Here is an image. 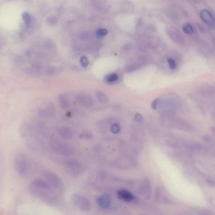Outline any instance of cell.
Wrapping results in <instances>:
<instances>
[{
  "instance_id": "1",
  "label": "cell",
  "mask_w": 215,
  "mask_h": 215,
  "mask_svg": "<svg viewBox=\"0 0 215 215\" xmlns=\"http://www.w3.org/2000/svg\"><path fill=\"white\" fill-rule=\"evenodd\" d=\"M28 191L31 195L42 201L48 203L54 202V194L50 186L46 181L33 180L29 186Z\"/></svg>"
},
{
  "instance_id": "2",
  "label": "cell",
  "mask_w": 215,
  "mask_h": 215,
  "mask_svg": "<svg viewBox=\"0 0 215 215\" xmlns=\"http://www.w3.org/2000/svg\"><path fill=\"white\" fill-rule=\"evenodd\" d=\"M15 169L18 175L27 177L30 174V164L28 158L25 154L18 153L16 156L14 162Z\"/></svg>"
},
{
  "instance_id": "3",
  "label": "cell",
  "mask_w": 215,
  "mask_h": 215,
  "mask_svg": "<svg viewBox=\"0 0 215 215\" xmlns=\"http://www.w3.org/2000/svg\"><path fill=\"white\" fill-rule=\"evenodd\" d=\"M51 146L56 153L61 155L70 156L72 155L73 150L72 148L67 144L59 141L52 140L51 143Z\"/></svg>"
},
{
  "instance_id": "4",
  "label": "cell",
  "mask_w": 215,
  "mask_h": 215,
  "mask_svg": "<svg viewBox=\"0 0 215 215\" xmlns=\"http://www.w3.org/2000/svg\"><path fill=\"white\" fill-rule=\"evenodd\" d=\"M73 203L79 210L83 212H89L91 206L90 201L84 196L76 195L73 198Z\"/></svg>"
},
{
  "instance_id": "5",
  "label": "cell",
  "mask_w": 215,
  "mask_h": 215,
  "mask_svg": "<svg viewBox=\"0 0 215 215\" xmlns=\"http://www.w3.org/2000/svg\"><path fill=\"white\" fill-rule=\"evenodd\" d=\"M45 178L50 184L55 189L63 191L64 186L59 178L55 174L50 172H47L45 174Z\"/></svg>"
},
{
  "instance_id": "6",
  "label": "cell",
  "mask_w": 215,
  "mask_h": 215,
  "mask_svg": "<svg viewBox=\"0 0 215 215\" xmlns=\"http://www.w3.org/2000/svg\"><path fill=\"white\" fill-rule=\"evenodd\" d=\"M66 166L68 172L71 175L77 176L81 173L82 166L78 162L75 160L69 161Z\"/></svg>"
},
{
  "instance_id": "7",
  "label": "cell",
  "mask_w": 215,
  "mask_h": 215,
  "mask_svg": "<svg viewBox=\"0 0 215 215\" xmlns=\"http://www.w3.org/2000/svg\"><path fill=\"white\" fill-rule=\"evenodd\" d=\"M201 18L205 23L210 26L214 25V18L211 13L206 9L202 10L200 14Z\"/></svg>"
},
{
  "instance_id": "8",
  "label": "cell",
  "mask_w": 215,
  "mask_h": 215,
  "mask_svg": "<svg viewBox=\"0 0 215 215\" xmlns=\"http://www.w3.org/2000/svg\"><path fill=\"white\" fill-rule=\"evenodd\" d=\"M97 204L103 209H108L111 203V198L109 195L104 194L99 197L97 200Z\"/></svg>"
},
{
  "instance_id": "9",
  "label": "cell",
  "mask_w": 215,
  "mask_h": 215,
  "mask_svg": "<svg viewBox=\"0 0 215 215\" xmlns=\"http://www.w3.org/2000/svg\"><path fill=\"white\" fill-rule=\"evenodd\" d=\"M59 134L60 137L63 139H71L73 137V132L70 128H63L60 129L59 131Z\"/></svg>"
},
{
  "instance_id": "10",
  "label": "cell",
  "mask_w": 215,
  "mask_h": 215,
  "mask_svg": "<svg viewBox=\"0 0 215 215\" xmlns=\"http://www.w3.org/2000/svg\"><path fill=\"white\" fill-rule=\"evenodd\" d=\"M118 196L119 198L127 202H131L134 200L133 195L128 191L121 190L118 192Z\"/></svg>"
},
{
  "instance_id": "11",
  "label": "cell",
  "mask_w": 215,
  "mask_h": 215,
  "mask_svg": "<svg viewBox=\"0 0 215 215\" xmlns=\"http://www.w3.org/2000/svg\"><path fill=\"white\" fill-rule=\"evenodd\" d=\"M79 102L80 103L83 104L87 106V105H90L92 103V99L89 95H86L79 96L78 99Z\"/></svg>"
},
{
  "instance_id": "12",
  "label": "cell",
  "mask_w": 215,
  "mask_h": 215,
  "mask_svg": "<svg viewBox=\"0 0 215 215\" xmlns=\"http://www.w3.org/2000/svg\"><path fill=\"white\" fill-rule=\"evenodd\" d=\"M59 101L60 106L63 108H67L68 107L69 102H68V99L66 95H65L62 94L59 95Z\"/></svg>"
},
{
  "instance_id": "13",
  "label": "cell",
  "mask_w": 215,
  "mask_h": 215,
  "mask_svg": "<svg viewBox=\"0 0 215 215\" xmlns=\"http://www.w3.org/2000/svg\"><path fill=\"white\" fill-rule=\"evenodd\" d=\"M79 137L83 139L92 140L94 138V136L91 132L86 131L81 133L79 135Z\"/></svg>"
},
{
  "instance_id": "14",
  "label": "cell",
  "mask_w": 215,
  "mask_h": 215,
  "mask_svg": "<svg viewBox=\"0 0 215 215\" xmlns=\"http://www.w3.org/2000/svg\"><path fill=\"white\" fill-rule=\"evenodd\" d=\"M22 17L24 21L25 22V26H30L32 23V18L29 14L27 12L23 13L22 15Z\"/></svg>"
},
{
  "instance_id": "15",
  "label": "cell",
  "mask_w": 215,
  "mask_h": 215,
  "mask_svg": "<svg viewBox=\"0 0 215 215\" xmlns=\"http://www.w3.org/2000/svg\"><path fill=\"white\" fill-rule=\"evenodd\" d=\"M119 76L116 74H111L108 75L105 78V80L108 83H112L116 82L118 80Z\"/></svg>"
},
{
  "instance_id": "16",
  "label": "cell",
  "mask_w": 215,
  "mask_h": 215,
  "mask_svg": "<svg viewBox=\"0 0 215 215\" xmlns=\"http://www.w3.org/2000/svg\"><path fill=\"white\" fill-rule=\"evenodd\" d=\"M182 29L184 32L186 34H192L193 33L194 30L193 29V28L189 23H185L182 26Z\"/></svg>"
},
{
  "instance_id": "17",
  "label": "cell",
  "mask_w": 215,
  "mask_h": 215,
  "mask_svg": "<svg viewBox=\"0 0 215 215\" xmlns=\"http://www.w3.org/2000/svg\"><path fill=\"white\" fill-rule=\"evenodd\" d=\"M96 96L98 100L102 103H106L108 101L107 97L102 92H97L96 93Z\"/></svg>"
},
{
  "instance_id": "18",
  "label": "cell",
  "mask_w": 215,
  "mask_h": 215,
  "mask_svg": "<svg viewBox=\"0 0 215 215\" xmlns=\"http://www.w3.org/2000/svg\"><path fill=\"white\" fill-rule=\"evenodd\" d=\"M120 126L117 124H114L111 127V131L114 134L118 133L120 131Z\"/></svg>"
},
{
  "instance_id": "19",
  "label": "cell",
  "mask_w": 215,
  "mask_h": 215,
  "mask_svg": "<svg viewBox=\"0 0 215 215\" xmlns=\"http://www.w3.org/2000/svg\"><path fill=\"white\" fill-rule=\"evenodd\" d=\"M107 33V30H105L104 29H100L97 31V35L99 38H102L106 35Z\"/></svg>"
},
{
  "instance_id": "20",
  "label": "cell",
  "mask_w": 215,
  "mask_h": 215,
  "mask_svg": "<svg viewBox=\"0 0 215 215\" xmlns=\"http://www.w3.org/2000/svg\"><path fill=\"white\" fill-rule=\"evenodd\" d=\"M168 62L169 64L170 69H175L176 67V63H175V61L172 58L168 59Z\"/></svg>"
},
{
  "instance_id": "21",
  "label": "cell",
  "mask_w": 215,
  "mask_h": 215,
  "mask_svg": "<svg viewBox=\"0 0 215 215\" xmlns=\"http://www.w3.org/2000/svg\"><path fill=\"white\" fill-rule=\"evenodd\" d=\"M81 63L82 65L84 67H86L89 64V61L87 58L85 56H83L81 58Z\"/></svg>"
},
{
  "instance_id": "22",
  "label": "cell",
  "mask_w": 215,
  "mask_h": 215,
  "mask_svg": "<svg viewBox=\"0 0 215 215\" xmlns=\"http://www.w3.org/2000/svg\"><path fill=\"white\" fill-rule=\"evenodd\" d=\"M135 119L136 121H139L143 120V117H142V116L140 115L139 114H136L135 116Z\"/></svg>"
},
{
  "instance_id": "23",
  "label": "cell",
  "mask_w": 215,
  "mask_h": 215,
  "mask_svg": "<svg viewBox=\"0 0 215 215\" xmlns=\"http://www.w3.org/2000/svg\"><path fill=\"white\" fill-rule=\"evenodd\" d=\"M158 99H156L152 102L151 106H152V108H153V109L156 110V109L157 104V103H158Z\"/></svg>"
},
{
  "instance_id": "24",
  "label": "cell",
  "mask_w": 215,
  "mask_h": 215,
  "mask_svg": "<svg viewBox=\"0 0 215 215\" xmlns=\"http://www.w3.org/2000/svg\"><path fill=\"white\" fill-rule=\"evenodd\" d=\"M2 44L1 43V42H0V48H1V47H2Z\"/></svg>"
}]
</instances>
